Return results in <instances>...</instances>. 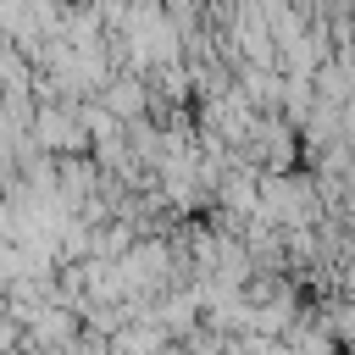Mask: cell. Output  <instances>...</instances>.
Masks as SVG:
<instances>
[{
	"label": "cell",
	"instance_id": "cell-1",
	"mask_svg": "<svg viewBox=\"0 0 355 355\" xmlns=\"http://www.w3.org/2000/svg\"><path fill=\"white\" fill-rule=\"evenodd\" d=\"M144 94H139V83H116V94H111V105L116 111H128V105H139Z\"/></svg>",
	"mask_w": 355,
	"mask_h": 355
}]
</instances>
